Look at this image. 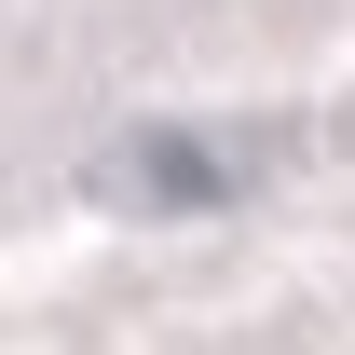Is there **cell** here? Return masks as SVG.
Returning a JSON list of instances; mask_svg holds the SVG:
<instances>
[{
  "label": "cell",
  "mask_w": 355,
  "mask_h": 355,
  "mask_svg": "<svg viewBox=\"0 0 355 355\" xmlns=\"http://www.w3.org/2000/svg\"><path fill=\"white\" fill-rule=\"evenodd\" d=\"M287 150H301V123H137V137H110L96 191L110 205H150V219H191V205L260 191Z\"/></svg>",
  "instance_id": "cell-1"
}]
</instances>
